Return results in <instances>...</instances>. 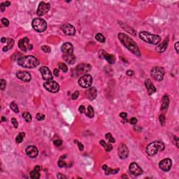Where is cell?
Segmentation results:
<instances>
[{
	"mask_svg": "<svg viewBox=\"0 0 179 179\" xmlns=\"http://www.w3.org/2000/svg\"><path fill=\"white\" fill-rule=\"evenodd\" d=\"M118 39L120 41L122 44L125 48H127L131 53L138 57H141V53L139 50V46H137L136 43L132 39H131L127 34H123V33H119Z\"/></svg>",
	"mask_w": 179,
	"mask_h": 179,
	"instance_id": "cell-1",
	"label": "cell"
},
{
	"mask_svg": "<svg viewBox=\"0 0 179 179\" xmlns=\"http://www.w3.org/2000/svg\"><path fill=\"white\" fill-rule=\"evenodd\" d=\"M18 64L20 67L32 69L37 67L40 64V62L37 58L33 55H27L19 58L18 60Z\"/></svg>",
	"mask_w": 179,
	"mask_h": 179,
	"instance_id": "cell-2",
	"label": "cell"
},
{
	"mask_svg": "<svg viewBox=\"0 0 179 179\" xmlns=\"http://www.w3.org/2000/svg\"><path fill=\"white\" fill-rule=\"evenodd\" d=\"M139 37L143 41L146 43L152 44V45H157L161 41V37L157 34H150L147 32H141L139 34Z\"/></svg>",
	"mask_w": 179,
	"mask_h": 179,
	"instance_id": "cell-3",
	"label": "cell"
},
{
	"mask_svg": "<svg viewBox=\"0 0 179 179\" xmlns=\"http://www.w3.org/2000/svg\"><path fill=\"white\" fill-rule=\"evenodd\" d=\"M165 148L164 144L161 141H154L150 143L146 148V152L150 156L156 155L159 151H163Z\"/></svg>",
	"mask_w": 179,
	"mask_h": 179,
	"instance_id": "cell-4",
	"label": "cell"
},
{
	"mask_svg": "<svg viewBox=\"0 0 179 179\" xmlns=\"http://www.w3.org/2000/svg\"><path fill=\"white\" fill-rule=\"evenodd\" d=\"M32 27L34 28V30L37 31L38 32H43L47 28L46 22L44 19L39 18H34V20H32Z\"/></svg>",
	"mask_w": 179,
	"mask_h": 179,
	"instance_id": "cell-5",
	"label": "cell"
},
{
	"mask_svg": "<svg viewBox=\"0 0 179 179\" xmlns=\"http://www.w3.org/2000/svg\"><path fill=\"white\" fill-rule=\"evenodd\" d=\"M150 74L152 78L157 81H161L163 80L165 71L164 69L161 67H153L150 71Z\"/></svg>",
	"mask_w": 179,
	"mask_h": 179,
	"instance_id": "cell-6",
	"label": "cell"
},
{
	"mask_svg": "<svg viewBox=\"0 0 179 179\" xmlns=\"http://www.w3.org/2000/svg\"><path fill=\"white\" fill-rule=\"evenodd\" d=\"M79 85L83 88H90L92 83V78L90 75L86 74L81 76L78 81Z\"/></svg>",
	"mask_w": 179,
	"mask_h": 179,
	"instance_id": "cell-7",
	"label": "cell"
},
{
	"mask_svg": "<svg viewBox=\"0 0 179 179\" xmlns=\"http://www.w3.org/2000/svg\"><path fill=\"white\" fill-rule=\"evenodd\" d=\"M44 87L48 92H51L53 93H55L58 92L60 90V85L57 82L53 81L51 80V81H47L46 82H45L44 83Z\"/></svg>",
	"mask_w": 179,
	"mask_h": 179,
	"instance_id": "cell-8",
	"label": "cell"
},
{
	"mask_svg": "<svg viewBox=\"0 0 179 179\" xmlns=\"http://www.w3.org/2000/svg\"><path fill=\"white\" fill-rule=\"evenodd\" d=\"M51 9V4L48 3H45L44 2H41L37 9V14L38 16H42L45 14H46Z\"/></svg>",
	"mask_w": 179,
	"mask_h": 179,
	"instance_id": "cell-9",
	"label": "cell"
},
{
	"mask_svg": "<svg viewBox=\"0 0 179 179\" xmlns=\"http://www.w3.org/2000/svg\"><path fill=\"white\" fill-rule=\"evenodd\" d=\"M172 166V160L170 158H165L159 163V167L164 171H169Z\"/></svg>",
	"mask_w": 179,
	"mask_h": 179,
	"instance_id": "cell-10",
	"label": "cell"
},
{
	"mask_svg": "<svg viewBox=\"0 0 179 179\" xmlns=\"http://www.w3.org/2000/svg\"><path fill=\"white\" fill-rule=\"evenodd\" d=\"M118 156L120 159H126L129 155V149L125 143H120L118 150Z\"/></svg>",
	"mask_w": 179,
	"mask_h": 179,
	"instance_id": "cell-11",
	"label": "cell"
},
{
	"mask_svg": "<svg viewBox=\"0 0 179 179\" xmlns=\"http://www.w3.org/2000/svg\"><path fill=\"white\" fill-rule=\"evenodd\" d=\"M129 170L132 175H134V176H139L143 173V170L136 162H132L129 164Z\"/></svg>",
	"mask_w": 179,
	"mask_h": 179,
	"instance_id": "cell-12",
	"label": "cell"
},
{
	"mask_svg": "<svg viewBox=\"0 0 179 179\" xmlns=\"http://www.w3.org/2000/svg\"><path fill=\"white\" fill-rule=\"evenodd\" d=\"M41 74L42 75V78L46 81H51L53 79V75L51 74V70L47 67L43 66L39 69Z\"/></svg>",
	"mask_w": 179,
	"mask_h": 179,
	"instance_id": "cell-13",
	"label": "cell"
},
{
	"mask_svg": "<svg viewBox=\"0 0 179 179\" xmlns=\"http://www.w3.org/2000/svg\"><path fill=\"white\" fill-rule=\"evenodd\" d=\"M99 58H103L108 62L109 64H114L115 62V58L114 55L111 54H108L107 53H106L103 50H100L99 51Z\"/></svg>",
	"mask_w": 179,
	"mask_h": 179,
	"instance_id": "cell-14",
	"label": "cell"
},
{
	"mask_svg": "<svg viewBox=\"0 0 179 179\" xmlns=\"http://www.w3.org/2000/svg\"><path fill=\"white\" fill-rule=\"evenodd\" d=\"M62 30L63 31L64 34L68 36H74L76 33L75 27L71 24H65L61 27Z\"/></svg>",
	"mask_w": 179,
	"mask_h": 179,
	"instance_id": "cell-15",
	"label": "cell"
},
{
	"mask_svg": "<svg viewBox=\"0 0 179 179\" xmlns=\"http://www.w3.org/2000/svg\"><path fill=\"white\" fill-rule=\"evenodd\" d=\"M30 46V40L27 37H25L22 39H20L18 42V46L20 48V50L24 53L27 52V50H29Z\"/></svg>",
	"mask_w": 179,
	"mask_h": 179,
	"instance_id": "cell-16",
	"label": "cell"
},
{
	"mask_svg": "<svg viewBox=\"0 0 179 179\" xmlns=\"http://www.w3.org/2000/svg\"><path fill=\"white\" fill-rule=\"evenodd\" d=\"M91 69V66L88 64H78V66L76 68V74L77 75L83 74L86 72L90 70Z\"/></svg>",
	"mask_w": 179,
	"mask_h": 179,
	"instance_id": "cell-17",
	"label": "cell"
},
{
	"mask_svg": "<svg viewBox=\"0 0 179 179\" xmlns=\"http://www.w3.org/2000/svg\"><path fill=\"white\" fill-rule=\"evenodd\" d=\"M16 76L18 78H19L20 80L24 82H29L31 81V78H32L30 74L27 71H18L16 73Z\"/></svg>",
	"mask_w": 179,
	"mask_h": 179,
	"instance_id": "cell-18",
	"label": "cell"
},
{
	"mask_svg": "<svg viewBox=\"0 0 179 179\" xmlns=\"http://www.w3.org/2000/svg\"><path fill=\"white\" fill-rule=\"evenodd\" d=\"M25 152L27 155L29 156L30 157L32 158H34L38 155L39 154V150H38L37 148L34 145H30L28 146L26 150H25Z\"/></svg>",
	"mask_w": 179,
	"mask_h": 179,
	"instance_id": "cell-19",
	"label": "cell"
},
{
	"mask_svg": "<svg viewBox=\"0 0 179 179\" xmlns=\"http://www.w3.org/2000/svg\"><path fill=\"white\" fill-rule=\"evenodd\" d=\"M63 54H73L74 53V47L71 43H64L61 48Z\"/></svg>",
	"mask_w": 179,
	"mask_h": 179,
	"instance_id": "cell-20",
	"label": "cell"
},
{
	"mask_svg": "<svg viewBox=\"0 0 179 179\" xmlns=\"http://www.w3.org/2000/svg\"><path fill=\"white\" fill-rule=\"evenodd\" d=\"M145 86L146 89H147V91H148V94L149 95H152L153 93H155L156 92V88L154 86V85L152 83V81H150V79H147L145 81Z\"/></svg>",
	"mask_w": 179,
	"mask_h": 179,
	"instance_id": "cell-21",
	"label": "cell"
},
{
	"mask_svg": "<svg viewBox=\"0 0 179 179\" xmlns=\"http://www.w3.org/2000/svg\"><path fill=\"white\" fill-rule=\"evenodd\" d=\"M97 89L94 87L90 88V89L87 90V91L85 92V95H86V97L88 99H89L90 100H93L96 98L97 97Z\"/></svg>",
	"mask_w": 179,
	"mask_h": 179,
	"instance_id": "cell-22",
	"label": "cell"
},
{
	"mask_svg": "<svg viewBox=\"0 0 179 179\" xmlns=\"http://www.w3.org/2000/svg\"><path fill=\"white\" fill-rule=\"evenodd\" d=\"M119 24L121 26L122 29H123L124 30H125L127 32H128L129 34H132L134 36H136V31L132 27H130V26H129L128 25H127L125 23H122V22H119Z\"/></svg>",
	"mask_w": 179,
	"mask_h": 179,
	"instance_id": "cell-23",
	"label": "cell"
},
{
	"mask_svg": "<svg viewBox=\"0 0 179 179\" xmlns=\"http://www.w3.org/2000/svg\"><path fill=\"white\" fill-rule=\"evenodd\" d=\"M63 59L65 62H67L68 64H73L76 62V57L73 54H63Z\"/></svg>",
	"mask_w": 179,
	"mask_h": 179,
	"instance_id": "cell-24",
	"label": "cell"
},
{
	"mask_svg": "<svg viewBox=\"0 0 179 179\" xmlns=\"http://www.w3.org/2000/svg\"><path fill=\"white\" fill-rule=\"evenodd\" d=\"M41 171L40 166H36L33 171L30 172V178L32 179H38L40 178V173L39 171Z\"/></svg>",
	"mask_w": 179,
	"mask_h": 179,
	"instance_id": "cell-25",
	"label": "cell"
},
{
	"mask_svg": "<svg viewBox=\"0 0 179 179\" xmlns=\"http://www.w3.org/2000/svg\"><path fill=\"white\" fill-rule=\"evenodd\" d=\"M168 44H169V39H166L162 44H159V46L157 47L156 50L159 53H163L166 51V48L168 46Z\"/></svg>",
	"mask_w": 179,
	"mask_h": 179,
	"instance_id": "cell-26",
	"label": "cell"
},
{
	"mask_svg": "<svg viewBox=\"0 0 179 179\" xmlns=\"http://www.w3.org/2000/svg\"><path fill=\"white\" fill-rule=\"evenodd\" d=\"M6 45V46H4L3 48V51L4 52H6V51H8L11 50L12 48L14 47V40L13 39H11V38H8L7 39V42Z\"/></svg>",
	"mask_w": 179,
	"mask_h": 179,
	"instance_id": "cell-27",
	"label": "cell"
},
{
	"mask_svg": "<svg viewBox=\"0 0 179 179\" xmlns=\"http://www.w3.org/2000/svg\"><path fill=\"white\" fill-rule=\"evenodd\" d=\"M169 104V96L167 95H165L163 98H162V106H161V108L162 110H164V109H166L168 108Z\"/></svg>",
	"mask_w": 179,
	"mask_h": 179,
	"instance_id": "cell-28",
	"label": "cell"
},
{
	"mask_svg": "<svg viewBox=\"0 0 179 179\" xmlns=\"http://www.w3.org/2000/svg\"><path fill=\"white\" fill-rule=\"evenodd\" d=\"M99 143L101 144V145H102V146L104 148L106 151H107V152H110L112 149H113V146L111 145V144L109 143H106L104 140H101L100 142H99Z\"/></svg>",
	"mask_w": 179,
	"mask_h": 179,
	"instance_id": "cell-29",
	"label": "cell"
},
{
	"mask_svg": "<svg viewBox=\"0 0 179 179\" xmlns=\"http://www.w3.org/2000/svg\"><path fill=\"white\" fill-rule=\"evenodd\" d=\"M119 171V169H111L110 167H107V169L105 170V174L106 175H109V174H115Z\"/></svg>",
	"mask_w": 179,
	"mask_h": 179,
	"instance_id": "cell-30",
	"label": "cell"
},
{
	"mask_svg": "<svg viewBox=\"0 0 179 179\" xmlns=\"http://www.w3.org/2000/svg\"><path fill=\"white\" fill-rule=\"evenodd\" d=\"M94 115H95V112H94V109L92 108V106H88V111L86 112V115L89 117V118H93L94 117Z\"/></svg>",
	"mask_w": 179,
	"mask_h": 179,
	"instance_id": "cell-31",
	"label": "cell"
},
{
	"mask_svg": "<svg viewBox=\"0 0 179 179\" xmlns=\"http://www.w3.org/2000/svg\"><path fill=\"white\" fill-rule=\"evenodd\" d=\"M23 117L24 120L27 122H30L32 121V115L29 112H24L23 113Z\"/></svg>",
	"mask_w": 179,
	"mask_h": 179,
	"instance_id": "cell-32",
	"label": "cell"
},
{
	"mask_svg": "<svg viewBox=\"0 0 179 179\" xmlns=\"http://www.w3.org/2000/svg\"><path fill=\"white\" fill-rule=\"evenodd\" d=\"M25 136V134L24 132H20V133H19V134H18V135L16 136V143H20L21 142L23 141Z\"/></svg>",
	"mask_w": 179,
	"mask_h": 179,
	"instance_id": "cell-33",
	"label": "cell"
},
{
	"mask_svg": "<svg viewBox=\"0 0 179 179\" xmlns=\"http://www.w3.org/2000/svg\"><path fill=\"white\" fill-rule=\"evenodd\" d=\"M95 39L101 43H104L105 42V37H104V35L101 33H98V34H96Z\"/></svg>",
	"mask_w": 179,
	"mask_h": 179,
	"instance_id": "cell-34",
	"label": "cell"
},
{
	"mask_svg": "<svg viewBox=\"0 0 179 179\" xmlns=\"http://www.w3.org/2000/svg\"><path fill=\"white\" fill-rule=\"evenodd\" d=\"M10 107L15 113H19V108L18 107V105L16 104L14 101H12V102L11 103Z\"/></svg>",
	"mask_w": 179,
	"mask_h": 179,
	"instance_id": "cell-35",
	"label": "cell"
},
{
	"mask_svg": "<svg viewBox=\"0 0 179 179\" xmlns=\"http://www.w3.org/2000/svg\"><path fill=\"white\" fill-rule=\"evenodd\" d=\"M105 137H106V139H107L110 143H114V142L115 141L114 137L112 136V134H111V133H107V134H106Z\"/></svg>",
	"mask_w": 179,
	"mask_h": 179,
	"instance_id": "cell-36",
	"label": "cell"
},
{
	"mask_svg": "<svg viewBox=\"0 0 179 179\" xmlns=\"http://www.w3.org/2000/svg\"><path fill=\"white\" fill-rule=\"evenodd\" d=\"M58 67H59V69H60L61 71H63V72H67L68 71L67 66L64 63H60V64H58Z\"/></svg>",
	"mask_w": 179,
	"mask_h": 179,
	"instance_id": "cell-37",
	"label": "cell"
},
{
	"mask_svg": "<svg viewBox=\"0 0 179 179\" xmlns=\"http://www.w3.org/2000/svg\"><path fill=\"white\" fill-rule=\"evenodd\" d=\"M6 86H7V82H6V81L4 80V79H1V81H0V88H1V90H4L6 88Z\"/></svg>",
	"mask_w": 179,
	"mask_h": 179,
	"instance_id": "cell-38",
	"label": "cell"
},
{
	"mask_svg": "<svg viewBox=\"0 0 179 179\" xmlns=\"http://www.w3.org/2000/svg\"><path fill=\"white\" fill-rule=\"evenodd\" d=\"M41 50L44 51V52H45V53H50L51 51V48L50 46H41Z\"/></svg>",
	"mask_w": 179,
	"mask_h": 179,
	"instance_id": "cell-39",
	"label": "cell"
},
{
	"mask_svg": "<svg viewBox=\"0 0 179 179\" xmlns=\"http://www.w3.org/2000/svg\"><path fill=\"white\" fill-rule=\"evenodd\" d=\"M159 120L162 126H164V125H165V116H164V115L161 114V115H159Z\"/></svg>",
	"mask_w": 179,
	"mask_h": 179,
	"instance_id": "cell-40",
	"label": "cell"
},
{
	"mask_svg": "<svg viewBox=\"0 0 179 179\" xmlns=\"http://www.w3.org/2000/svg\"><path fill=\"white\" fill-rule=\"evenodd\" d=\"M58 166H59L60 167H61V168H62V167H65V166H67V163L64 162L63 159H59V161H58Z\"/></svg>",
	"mask_w": 179,
	"mask_h": 179,
	"instance_id": "cell-41",
	"label": "cell"
},
{
	"mask_svg": "<svg viewBox=\"0 0 179 179\" xmlns=\"http://www.w3.org/2000/svg\"><path fill=\"white\" fill-rule=\"evenodd\" d=\"M36 118H37V120H39V121L43 120L45 118V115L41 114V113H37V114L36 115Z\"/></svg>",
	"mask_w": 179,
	"mask_h": 179,
	"instance_id": "cell-42",
	"label": "cell"
},
{
	"mask_svg": "<svg viewBox=\"0 0 179 179\" xmlns=\"http://www.w3.org/2000/svg\"><path fill=\"white\" fill-rule=\"evenodd\" d=\"M2 25H3L4 26H5V27H7V26H9V20L8 19H7V18H2Z\"/></svg>",
	"mask_w": 179,
	"mask_h": 179,
	"instance_id": "cell-43",
	"label": "cell"
},
{
	"mask_svg": "<svg viewBox=\"0 0 179 179\" xmlns=\"http://www.w3.org/2000/svg\"><path fill=\"white\" fill-rule=\"evenodd\" d=\"M74 142L76 143H77V145H78V148H79V150H80L81 151H82V150H83V148H84V145H83L81 142L78 141H77V140H75Z\"/></svg>",
	"mask_w": 179,
	"mask_h": 179,
	"instance_id": "cell-44",
	"label": "cell"
},
{
	"mask_svg": "<svg viewBox=\"0 0 179 179\" xmlns=\"http://www.w3.org/2000/svg\"><path fill=\"white\" fill-rule=\"evenodd\" d=\"M53 143H54V145H56V146H60V145L62 144V141L60 140V139H55V140H54V141H53Z\"/></svg>",
	"mask_w": 179,
	"mask_h": 179,
	"instance_id": "cell-45",
	"label": "cell"
},
{
	"mask_svg": "<svg viewBox=\"0 0 179 179\" xmlns=\"http://www.w3.org/2000/svg\"><path fill=\"white\" fill-rule=\"evenodd\" d=\"M11 122H12V124H13V125H14V127L15 128H18V121L16 120V119H11Z\"/></svg>",
	"mask_w": 179,
	"mask_h": 179,
	"instance_id": "cell-46",
	"label": "cell"
},
{
	"mask_svg": "<svg viewBox=\"0 0 179 179\" xmlns=\"http://www.w3.org/2000/svg\"><path fill=\"white\" fill-rule=\"evenodd\" d=\"M178 141H179L178 138L176 136H173V143H174V144L176 145V147H177V148H178L179 147Z\"/></svg>",
	"mask_w": 179,
	"mask_h": 179,
	"instance_id": "cell-47",
	"label": "cell"
},
{
	"mask_svg": "<svg viewBox=\"0 0 179 179\" xmlns=\"http://www.w3.org/2000/svg\"><path fill=\"white\" fill-rule=\"evenodd\" d=\"M78 96H79V92L76 91L72 95L71 98H72V99H73V100H75V99H78Z\"/></svg>",
	"mask_w": 179,
	"mask_h": 179,
	"instance_id": "cell-48",
	"label": "cell"
},
{
	"mask_svg": "<svg viewBox=\"0 0 179 179\" xmlns=\"http://www.w3.org/2000/svg\"><path fill=\"white\" fill-rule=\"evenodd\" d=\"M129 122H130L132 125H136V124L137 123V119L134 118V117H132V118L130 119Z\"/></svg>",
	"mask_w": 179,
	"mask_h": 179,
	"instance_id": "cell-49",
	"label": "cell"
},
{
	"mask_svg": "<svg viewBox=\"0 0 179 179\" xmlns=\"http://www.w3.org/2000/svg\"><path fill=\"white\" fill-rule=\"evenodd\" d=\"M78 111H80L81 113H85V108L84 106H83V105L80 106L79 108H78Z\"/></svg>",
	"mask_w": 179,
	"mask_h": 179,
	"instance_id": "cell-50",
	"label": "cell"
},
{
	"mask_svg": "<svg viewBox=\"0 0 179 179\" xmlns=\"http://www.w3.org/2000/svg\"><path fill=\"white\" fill-rule=\"evenodd\" d=\"M57 177H58V178H59V179L67 178V176H65V175H63V174H62V173H58V176H57Z\"/></svg>",
	"mask_w": 179,
	"mask_h": 179,
	"instance_id": "cell-51",
	"label": "cell"
},
{
	"mask_svg": "<svg viewBox=\"0 0 179 179\" xmlns=\"http://www.w3.org/2000/svg\"><path fill=\"white\" fill-rule=\"evenodd\" d=\"M120 118H122L125 119L126 118H127V114L126 113L122 112V113H120Z\"/></svg>",
	"mask_w": 179,
	"mask_h": 179,
	"instance_id": "cell-52",
	"label": "cell"
},
{
	"mask_svg": "<svg viewBox=\"0 0 179 179\" xmlns=\"http://www.w3.org/2000/svg\"><path fill=\"white\" fill-rule=\"evenodd\" d=\"M126 74L127 75V76H132L134 74V72L132 71V70H128V71H127V72H126Z\"/></svg>",
	"mask_w": 179,
	"mask_h": 179,
	"instance_id": "cell-53",
	"label": "cell"
},
{
	"mask_svg": "<svg viewBox=\"0 0 179 179\" xmlns=\"http://www.w3.org/2000/svg\"><path fill=\"white\" fill-rule=\"evenodd\" d=\"M5 5H4V3H1V4H0V8H1V11L2 12H4V11H5Z\"/></svg>",
	"mask_w": 179,
	"mask_h": 179,
	"instance_id": "cell-54",
	"label": "cell"
},
{
	"mask_svg": "<svg viewBox=\"0 0 179 179\" xmlns=\"http://www.w3.org/2000/svg\"><path fill=\"white\" fill-rule=\"evenodd\" d=\"M53 73H54V75L55 76H59V70H58V69H55Z\"/></svg>",
	"mask_w": 179,
	"mask_h": 179,
	"instance_id": "cell-55",
	"label": "cell"
},
{
	"mask_svg": "<svg viewBox=\"0 0 179 179\" xmlns=\"http://www.w3.org/2000/svg\"><path fill=\"white\" fill-rule=\"evenodd\" d=\"M178 44H179L178 42H176V44H175V46H174L175 50H176L177 53H178Z\"/></svg>",
	"mask_w": 179,
	"mask_h": 179,
	"instance_id": "cell-56",
	"label": "cell"
},
{
	"mask_svg": "<svg viewBox=\"0 0 179 179\" xmlns=\"http://www.w3.org/2000/svg\"><path fill=\"white\" fill-rule=\"evenodd\" d=\"M1 42L2 43H7V38H4V37H2V39H1Z\"/></svg>",
	"mask_w": 179,
	"mask_h": 179,
	"instance_id": "cell-57",
	"label": "cell"
},
{
	"mask_svg": "<svg viewBox=\"0 0 179 179\" xmlns=\"http://www.w3.org/2000/svg\"><path fill=\"white\" fill-rule=\"evenodd\" d=\"M4 5H5V7H9L11 5V2H4Z\"/></svg>",
	"mask_w": 179,
	"mask_h": 179,
	"instance_id": "cell-58",
	"label": "cell"
},
{
	"mask_svg": "<svg viewBox=\"0 0 179 179\" xmlns=\"http://www.w3.org/2000/svg\"><path fill=\"white\" fill-rule=\"evenodd\" d=\"M2 121H7V119H6V118L5 117H4V116H2Z\"/></svg>",
	"mask_w": 179,
	"mask_h": 179,
	"instance_id": "cell-59",
	"label": "cell"
}]
</instances>
